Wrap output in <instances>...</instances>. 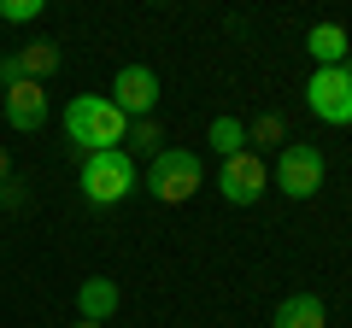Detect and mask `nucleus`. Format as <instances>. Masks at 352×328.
<instances>
[{
  "instance_id": "obj_1",
  "label": "nucleus",
  "mask_w": 352,
  "mask_h": 328,
  "mask_svg": "<svg viewBox=\"0 0 352 328\" xmlns=\"http://www.w3.org/2000/svg\"><path fill=\"white\" fill-rule=\"evenodd\" d=\"M124 135H129V117L118 112L106 94H76L71 106H65V141H71L76 152H112V147H124Z\"/></svg>"
},
{
  "instance_id": "obj_2",
  "label": "nucleus",
  "mask_w": 352,
  "mask_h": 328,
  "mask_svg": "<svg viewBox=\"0 0 352 328\" xmlns=\"http://www.w3.org/2000/svg\"><path fill=\"white\" fill-rule=\"evenodd\" d=\"M129 194H135V159L124 147L82 159V200L88 205H124Z\"/></svg>"
},
{
  "instance_id": "obj_3",
  "label": "nucleus",
  "mask_w": 352,
  "mask_h": 328,
  "mask_svg": "<svg viewBox=\"0 0 352 328\" xmlns=\"http://www.w3.org/2000/svg\"><path fill=\"white\" fill-rule=\"evenodd\" d=\"M147 188H153V200H159V205H182V200H194V194H200V152H188V147H164L159 159L147 164Z\"/></svg>"
},
{
  "instance_id": "obj_4",
  "label": "nucleus",
  "mask_w": 352,
  "mask_h": 328,
  "mask_svg": "<svg viewBox=\"0 0 352 328\" xmlns=\"http://www.w3.org/2000/svg\"><path fill=\"white\" fill-rule=\"evenodd\" d=\"M305 106H311V117H323V124H352V59L311 71Z\"/></svg>"
},
{
  "instance_id": "obj_5",
  "label": "nucleus",
  "mask_w": 352,
  "mask_h": 328,
  "mask_svg": "<svg viewBox=\"0 0 352 328\" xmlns=\"http://www.w3.org/2000/svg\"><path fill=\"white\" fill-rule=\"evenodd\" d=\"M323 152L311 147V141H288L282 147V159H276V188L288 194V200H311L317 188H323Z\"/></svg>"
},
{
  "instance_id": "obj_6",
  "label": "nucleus",
  "mask_w": 352,
  "mask_h": 328,
  "mask_svg": "<svg viewBox=\"0 0 352 328\" xmlns=\"http://www.w3.org/2000/svg\"><path fill=\"white\" fill-rule=\"evenodd\" d=\"M264 188H270V170H264L258 152H235V159H223V170H217V194H223L229 205H258Z\"/></svg>"
},
{
  "instance_id": "obj_7",
  "label": "nucleus",
  "mask_w": 352,
  "mask_h": 328,
  "mask_svg": "<svg viewBox=\"0 0 352 328\" xmlns=\"http://www.w3.org/2000/svg\"><path fill=\"white\" fill-rule=\"evenodd\" d=\"M106 100H112L129 124H135V117H153V106H159V71H153V65H124Z\"/></svg>"
},
{
  "instance_id": "obj_8",
  "label": "nucleus",
  "mask_w": 352,
  "mask_h": 328,
  "mask_svg": "<svg viewBox=\"0 0 352 328\" xmlns=\"http://www.w3.org/2000/svg\"><path fill=\"white\" fill-rule=\"evenodd\" d=\"M59 59H65V47L59 41H24L18 53H6L0 59V89H12V82H41V76H53L59 71Z\"/></svg>"
},
{
  "instance_id": "obj_9",
  "label": "nucleus",
  "mask_w": 352,
  "mask_h": 328,
  "mask_svg": "<svg viewBox=\"0 0 352 328\" xmlns=\"http://www.w3.org/2000/svg\"><path fill=\"white\" fill-rule=\"evenodd\" d=\"M0 112H6V124H12V129L36 135V129L47 124V89H41V82H12L6 100H0Z\"/></svg>"
},
{
  "instance_id": "obj_10",
  "label": "nucleus",
  "mask_w": 352,
  "mask_h": 328,
  "mask_svg": "<svg viewBox=\"0 0 352 328\" xmlns=\"http://www.w3.org/2000/svg\"><path fill=\"white\" fill-rule=\"evenodd\" d=\"M118 305H124V293H118V281H106V276H88L82 288H76V316H82V323H112Z\"/></svg>"
},
{
  "instance_id": "obj_11",
  "label": "nucleus",
  "mask_w": 352,
  "mask_h": 328,
  "mask_svg": "<svg viewBox=\"0 0 352 328\" xmlns=\"http://www.w3.org/2000/svg\"><path fill=\"white\" fill-rule=\"evenodd\" d=\"M329 311L317 293H288V299L276 305V316H270V328H323Z\"/></svg>"
},
{
  "instance_id": "obj_12",
  "label": "nucleus",
  "mask_w": 352,
  "mask_h": 328,
  "mask_svg": "<svg viewBox=\"0 0 352 328\" xmlns=\"http://www.w3.org/2000/svg\"><path fill=\"white\" fill-rule=\"evenodd\" d=\"M346 30L340 24H311V36H305V53H311L317 59V71H323V65H346Z\"/></svg>"
},
{
  "instance_id": "obj_13",
  "label": "nucleus",
  "mask_w": 352,
  "mask_h": 328,
  "mask_svg": "<svg viewBox=\"0 0 352 328\" xmlns=\"http://www.w3.org/2000/svg\"><path fill=\"white\" fill-rule=\"evenodd\" d=\"M206 147L223 152V159L247 152V124H241V117H212V129H206Z\"/></svg>"
},
{
  "instance_id": "obj_14",
  "label": "nucleus",
  "mask_w": 352,
  "mask_h": 328,
  "mask_svg": "<svg viewBox=\"0 0 352 328\" xmlns=\"http://www.w3.org/2000/svg\"><path fill=\"white\" fill-rule=\"evenodd\" d=\"M124 141H129V147H124L129 159H147V164H153V159H159V152H164V147H159L164 135H159V124H153V117H135V124H129V135H124Z\"/></svg>"
},
{
  "instance_id": "obj_15",
  "label": "nucleus",
  "mask_w": 352,
  "mask_h": 328,
  "mask_svg": "<svg viewBox=\"0 0 352 328\" xmlns=\"http://www.w3.org/2000/svg\"><path fill=\"white\" fill-rule=\"evenodd\" d=\"M276 141H288V124H282V112H258L247 124V152L252 147H276Z\"/></svg>"
},
{
  "instance_id": "obj_16",
  "label": "nucleus",
  "mask_w": 352,
  "mask_h": 328,
  "mask_svg": "<svg viewBox=\"0 0 352 328\" xmlns=\"http://www.w3.org/2000/svg\"><path fill=\"white\" fill-rule=\"evenodd\" d=\"M41 12H47L41 0H0V24H36Z\"/></svg>"
},
{
  "instance_id": "obj_17",
  "label": "nucleus",
  "mask_w": 352,
  "mask_h": 328,
  "mask_svg": "<svg viewBox=\"0 0 352 328\" xmlns=\"http://www.w3.org/2000/svg\"><path fill=\"white\" fill-rule=\"evenodd\" d=\"M6 182H18V176H12V159H6V147H0V188H6Z\"/></svg>"
},
{
  "instance_id": "obj_18",
  "label": "nucleus",
  "mask_w": 352,
  "mask_h": 328,
  "mask_svg": "<svg viewBox=\"0 0 352 328\" xmlns=\"http://www.w3.org/2000/svg\"><path fill=\"white\" fill-rule=\"evenodd\" d=\"M71 328H106V323H82V316H76V323H71Z\"/></svg>"
}]
</instances>
